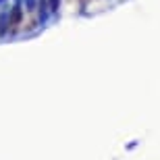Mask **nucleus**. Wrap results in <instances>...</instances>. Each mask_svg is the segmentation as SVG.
<instances>
[{"mask_svg":"<svg viewBox=\"0 0 160 160\" xmlns=\"http://www.w3.org/2000/svg\"><path fill=\"white\" fill-rule=\"evenodd\" d=\"M38 11H40V23L44 25L50 17V8H48V2L46 0H38Z\"/></svg>","mask_w":160,"mask_h":160,"instance_id":"nucleus-1","label":"nucleus"},{"mask_svg":"<svg viewBox=\"0 0 160 160\" xmlns=\"http://www.w3.org/2000/svg\"><path fill=\"white\" fill-rule=\"evenodd\" d=\"M21 17H23V8L21 6H12V11L8 12V23L11 25H19V21H21Z\"/></svg>","mask_w":160,"mask_h":160,"instance_id":"nucleus-2","label":"nucleus"},{"mask_svg":"<svg viewBox=\"0 0 160 160\" xmlns=\"http://www.w3.org/2000/svg\"><path fill=\"white\" fill-rule=\"evenodd\" d=\"M8 25H11V23H8V12H0V36H4V33H6V27H8Z\"/></svg>","mask_w":160,"mask_h":160,"instance_id":"nucleus-3","label":"nucleus"},{"mask_svg":"<svg viewBox=\"0 0 160 160\" xmlns=\"http://www.w3.org/2000/svg\"><path fill=\"white\" fill-rule=\"evenodd\" d=\"M48 2V8H50V15L58 12V6H60V0H46Z\"/></svg>","mask_w":160,"mask_h":160,"instance_id":"nucleus-4","label":"nucleus"},{"mask_svg":"<svg viewBox=\"0 0 160 160\" xmlns=\"http://www.w3.org/2000/svg\"><path fill=\"white\" fill-rule=\"evenodd\" d=\"M23 2H25V11H33L38 4V0H23Z\"/></svg>","mask_w":160,"mask_h":160,"instance_id":"nucleus-5","label":"nucleus"},{"mask_svg":"<svg viewBox=\"0 0 160 160\" xmlns=\"http://www.w3.org/2000/svg\"><path fill=\"white\" fill-rule=\"evenodd\" d=\"M2 2H4V0H0V4H2Z\"/></svg>","mask_w":160,"mask_h":160,"instance_id":"nucleus-6","label":"nucleus"}]
</instances>
